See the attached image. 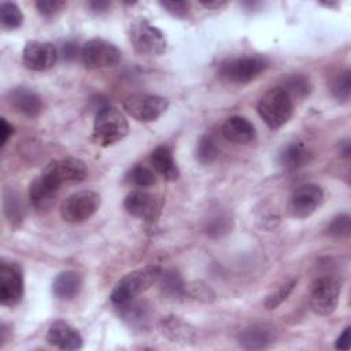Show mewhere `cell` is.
<instances>
[{
    "label": "cell",
    "mask_w": 351,
    "mask_h": 351,
    "mask_svg": "<svg viewBox=\"0 0 351 351\" xmlns=\"http://www.w3.org/2000/svg\"><path fill=\"white\" fill-rule=\"evenodd\" d=\"M162 269L158 265H147L125 274L114 287L110 298L115 307L137 299L148 291L160 277Z\"/></svg>",
    "instance_id": "obj_1"
},
{
    "label": "cell",
    "mask_w": 351,
    "mask_h": 351,
    "mask_svg": "<svg viewBox=\"0 0 351 351\" xmlns=\"http://www.w3.org/2000/svg\"><path fill=\"white\" fill-rule=\"evenodd\" d=\"M128 133L129 123L117 107L107 104L97 110L92 132V138L96 144L110 147L125 138Z\"/></svg>",
    "instance_id": "obj_2"
},
{
    "label": "cell",
    "mask_w": 351,
    "mask_h": 351,
    "mask_svg": "<svg viewBox=\"0 0 351 351\" xmlns=\"http://www.w3.org/2000/svg\"><path fill=\"white\" fill-rule=\"evenodd\" d=\"M258 114L270 129H280L293 114V101L285 89H269L258 101Z\"/></svg>",
    "instance_id": "obj_3"
},
{
    "label": "cell",
    "mask_w": 351,
    "mask_h": 351,
    "mask_svg": "<svg viewBox=\"0 0 351 351\" xmlns=\"http://www.w3.org/2000/svg\"><path fill=\"white\" fill-rule=\"evenodd\" d=\"M269 66V60L261 55H244L229 58L218 67V77L232 84H245L255 80Z\"/></svg>",
    "instance_id": "obj_4"
},
{
    "label": "cell",
    "mask_w": 351,
    "mask_h": 351,
    "mask_svg": "<svg viewBox=\"0 0 351 351\" xmlns=\"http://www.w3.org/2000/svg\"><path fill=\"white\" fill-rule=\"evenodd\" d=\"M129 40L136 52L147 56H159L167 48V40L163 32L144 19L130 25Z\"/></svg>",
    "instance_id": "obj_5"
},
{
    "label": "cell",
    "mask_w": 351,
    "mask_h": 351,
    "mask_svg": "<svg viewBox=\"0 0 351 351\" xmlns=\"http://www.w3.org/2000/svg\"><path fill=\"white\" fill-rule=\"evenodd\" d=\"M341 280L336 276L318 277L310 289V307L315 314L330 315L339 306Z\"/></svg>",
    "instance_id": "obj_6"
},
{
    "label": "cell",
    "mask_w": 351,
    "mask_h": 351,
    "mask_svg": "<svg viewBox=\"0 0 351 351\" xmlns=\"http://www.w3.org/2000/svg\"><path fill=\"white\" fill-rule=\"evenodd\" d=\"M100 195L95 191L84 189L71 193L60 206V217L70 223H80L89 219L100 207Z\"/></svg>",
    "instance_id": "obj_7"
},
{
    "label": "cell",
    "mask_w": 351,
    "mask_h": 351,
    "mask_svg": "<svg viewBox=\"0 0 351 351\" xmlns=\"http://www.w3.org/2000/svg\"><path fill=\"white\" fill-rule=\"evenodd\" d=\"M80 56L86 69L100 70L117 66L121 60V51L107 40L92 38L82 45Z\"/></svg>",
    "instance_id": "obj_8"
},
{
    "label": "cell",
    "mask_w": 351,
    "mask_h": 351,
    "mask_svg": "<svg viewBox=\"0 0 351 351\" xmlns=\"http://www.w3.org/2000/svg\"><path fill=\"white\" fill-rule=\"evenodd\" d=\"M169 100L152 93H133L123 100V110L140 122H152L166 112Z\"/></svg>",
    "instance_id": "obj_9"
},
{
    "label": "cell",
    "mask_w": 351,
    "mask_h": 351,
    "mask_svg": "<svg viewBox=\"0 0 351 351\" xmlns=\"http://www.w3.org/2000/svg\"><path fill=\"white\" fill-rule=\"evenodd\" d=\"M25 293L23 271L16 262L1 261L0 265V303L3 306L18 304Z\"/></svg>",
    "instance_id": "obj_10"
},
{
    "label": "cell",
    "mask_w": 351,
    "mask_h": 351,
    "mask_svg": "<svg viewBox=\"0 0 351 351\" xmlns=\"http://www.w3.org/2000/svg\"><path fill=\"white\" fill-rule=\"evenodd\" d=\"M86 174V166L81 159L64 158L48 163L43 170L41 177L52 185L60 188V185L64 182H80L85 180Z\"/></svg>",
    "instance_id": "obj_11"
},
{
    "label": "cell",
    "mask_w": 351,
    "mask_h": 351,
    "mask_svg": "<svg viewBox=\"0 0 351 351\" xmlns=\"http://www.w3.org/2000/svg\"><path fill=\"white\" fill-rule=\"evenodd\" d=\"M23 64L33 71H45L55 66L58 49L49 41H27L22 52Z\"/></svg>",
    "instance_id": "obj_12"
},
{
    "label": "cell",
    "mask_w": 351,
    "mask_h": 351,
    "mask_svg": "<svg viewBox=\"0 0 351 351\" xmlns=\"http://www.w3.org/2000/svg\"><path fill=\"white\" fill-rule=\"evenodd\" d=\"M324 202V191L317 184H306L298 188L289 199V211L296 218H307L315 213Z\"/></svg>",
    "instance_id": "obj_13"
},
{
    "label": "cell",
    "mask_w": 351,
    "mask_h": 351,
    "mask_svg": "<svg viewBox=\"0 0 351 351\" xmlns=\"http://www.w3.org/2000/svg\"><path fill=\"white\" fill-rule=\"evenodd\" d=\"M45 340L48 341V344L66 351L80 350L84 344L80 332L74 326L62 319H56L49 325L48 332L45 335Z\"/></svg>",
    "instance_id": "obj_14"
},
{
    "label": "cell",
    "mask_w": 351,
    "mask_h": 351,
    "mask_svg": "<svg viewBox=\"0 0 351 351\" xmlns=\"http://www.w3.org/2000/svg\"><path fill=\"white\" fill-rule=\"evenodd\" d=\"M123 206L130 215L144 221H154L160 210L156 197L145 191H132L128 193Z\"/></svg>",
    "instance_id": "obj_15"
},
{
    "label": "cell",
    "mask_w": 351,
    "mask_h": 351,
    "mask_svg": "<svg viewBox=\"0 0 351 351\" xmlns=\"http://www.w3.org/2000/svg\"><path fill=\"white\" fill-rule=\"evenodd\" d=\"M159 330L166 339H169L173 343L192 344L196 340L195 328L189 322L174 314L163 317L160 319Z\"/></svg>",
    "instance_id": "obj_16"
},
{
    "label": "cell",
    "mask_w": 351,
    "mask_h": 351,
    "mask_svg": "<svg viewBox=\"0 0 351 351\" xmlns=\"http://www.w3.org/2000/svg\"><path fill=\"white\" fill-rule=\"evenodd\" d=\"M8 103L19 114L29 118L38 117L44 108L41 96L37 92L23 86L14 88L12 90L8 92Z\"/></svg>",
    "instance_id": "obj_17"
},
{
    "label": "cell",
    "mask_w": 351,
    "mask_h": 351,
    "mask_svg": "<svg viewBox=\"0 0 351 351\" xmlns=\"http://www.w3.org/2000/svg\"><path fill=\"white\" fill-rule=\"evenodd\" d=\"M221 133L228 141L236 144H248L256 137V130L252 122L240 115L228 118L221 128Z\"/></svg>",
    "instance_id": "obj_18"
},
{
    "label": "cell",
    "mask_w": 351,
    "mask_h": 351,
    "mask_svg": "<svg viewBox=\"0 0 351 351\" xmlns=\"http://www.w3.org/2000/svg\"><path fill=\"white\" fill-rule=\"evenodd\" d=\"M276 339L273 328L262 324L251 325L239 335V344L244 350H262L269 347Z\"/></svg>",
    "instance_id": "obj_19"
},
{
    "label": "cell",
    "mask_w": 351,
    "mask_h": 351,
    "mask_svg": "<svg viewBox=\"0 0 351 351\" xmlns=\"http://www.w3.org/2000/svg\"><path fill=\"white\" fill-rule=\"evenodd\" d=\"M151 165L162 178L166 181H176L180 177L178 166L174 160L173 152L167 145H159L151 152Z\"/></svg>",
    "instance_id": "obj_20"
},
{
    "label": "cell",
    "mask_w": 351,
    "mask_h": 351,
    "mask_svg": "<svg viewBox=\"0 0 351 351\" xmlns=\"http://www.w3.org/2000/svg\"><path fill=\"white\" fill-rule=\"evenodd\" d=\"M151 306L147 302H141L137 299L128 302L122 306H118L121 317L133 328L145 329L151 322Z\"/></svg>",
    "instance_id": "obj_21"
},
{
    "label": "cell",
    "mask_w": 351,
    "mask_h": 351,
    "mask_svg": "<svg viewBox=\"0 0 351 351\" xmlns=\"http://www.w3.org/2000/svg\"><path fill=\"white\" fill-rule=\"evenodd\" d=\"M59 188L44 180L41 176L30 182L29 186V199L34 208L47 210L49 208L56 199Z\"/></svg>",
    "instance_id": "obj_22"
},
{
    "label": "cell",
    "mask_w": 351,
    "mask_h": 351,
    "mask_svg": "<svg viewBox=\"0 0 351 351\" xmlns=\"http://www.w3.org/2000/svg\"><path fill=\"white\" fill-rule=\"evenodd\" d=\"M82 287L81 276L74 270H66L59 273L52 284V292L58 299H71L78 295Z\"/></svg>",
    "instance_id": "obj_23"
},
{
    "label": "cell",
    "mask_w": 351,
    "mask_h": 351,
    "mask_svg": "<svg viewBox=\"0 0 351 351\" xmlns=\"http://www.w3.org/2000/svg\"><path fill=\"white\" fill-rule=\"evenodd\" d=\"M308 158H310V152L306 148V145L300 141H293L287 144L278 155L280 165L287 170H298L299 167L304 166L308 162Z\"/></svg>",
    "instance_id": "obj_24"
},
{
    "label": "cell",
    "mask_w": 351,
    "mask_h": 351,
    "mask_svg": "<svg viewBox=\"0 0 351 351\" xmlns=\"http://www.w3.org/2000/svg\"><path fill=\"white\" fill-rule=\"evenodd\" d=\"M160 292L169 299H181L185 298V287L181 274L176 270H166L160 273L159 277Z\"/></svg>",
    "instance_id": "obj_25"
},
{
    "label": "cell",
    "mask_w": 351,
    "mask_h": 351,
    "mask_svg": "<svg viewBox=\"0 0 351 351\" xmlns=\"http://www.w3.org/2000/svg\"><path fill=\"white\" fill-rule=\"evenodd\" d=\"M16 192L8 191L4 193V214L11 225H19L25 218V206Z\"/></svg>",
    "instance_id": "obj_26"
},
{
    "label": "cell",
    "mask_w": 351,
    "mask_h": 351,
    "mask_svg": "<svg viewBox=\"0 0 351 351\" xmlns=\"http://www.w3.org/2000/svg\"><path fill=\"white\" fill-rule=\"evenodd\" d=\"M281 88L285 89L292 99L293 97L303 99V97L308 96V93L311 90V84L306 75L292 74V75H287L284 78Z\"/></svg>",
    "instance_id": "obj_27"
},
{
    "label": "cell",
    "mask_w": 351,
    "mask_h": 351,
    "mask_svg": "<svg viewBox=\"0 0 351 351\" xmlns=\"http://www.w3.org/2000/svg\"><path fill=\"white\" fill-rule=\"evenodd\" d=\"M0 21L4 29L14 30L23 23V14L15 3L4 1L0 4Z\"/></svg>",
    "instance_id": "obj_28"
},
{
    "label": "cell",
    "mask_w": 351,
    "mask_h": 351,
    "mask_svg": "<svg viewBox=\"0 0 351 351\" xmlns=\"http://www.w3.org/2000/svg\"><path fill=\"white\" fill-rule=\"evenodd\" d=\"M204 230L211 237H221L232 230V218L225 213H215L206 221Z\"/></svg>",
    "instance_id": "obj_29"
},
{
    "label": "cell",
    "mask_w": 351,
    "mask_h": 351,
    "mask_svg": "<svg viewBox=\"0 0 351 351\" xmlns=\"http://www.w3.org/2000/svg\"><path fill=\"white\" fill-rule=\"evenodd\" d=\"M219 154L215 140L210 136H203L196 145V159L202 165H211Z\"/></svg>",
    "instance_id": "obj_30"
},
{
    "label": "cell",
    "mask_w": 351,
    "mask_h": 351,
    "mask_svg": "<svg viewBox=\"0 0 351 351\" xmlns=\"http://www.w3.org/2000/svg\"><path fill=\"white\" fill-rule=\"evenodd\" d=\"M126 180L132 185H136V186H140V188H147V186H151L156 182V176L147 166L136 165L126 174Z\"/></svg>",
    "instance_id": "obj_31"
},
{
    "label": "cell",
    "mask_w": 351,
    "mask_h": 351,
    "mask_svg": "<svg viewBox=\"0 0 351 351\" xmlns=\"http://www.w3.org/2000/svg\"><path fill=\"white\" fill-rule=\"evenodd\" d=\"M330 92L339 101H347L351 95V73L346 70L337 74L330 82Z\"/></svg>",
    "instance_id": "obj_32"
},
{
    "label": "cell",
    "mask_w": 351,
    "mask_h": 351,
    "mask_svg": "<svg viewBox=\"0 0 351 351\" xmlns=\"http://www.w3.org/2000/svg\"><path fill=\"white\" fill-rule=\"evenodd\" d=\"M326 233L332 237H347L351 233V218L348 214L336 215L326 226Z\"/></svg>",
    "instance_id": "obj_33"
},
{
    "label": "cell",
    "mask_w": 351,
    "mask_h": 351,
    "mask_svg": "<svg viewBox=\"0 0 351 351\" xmlns=\"http://www.w3.org/2000/svg\"><path fill=\"white\" fill-rule=\"evenodd\" d=\"M185 296H189L203 303H210L214 300L215 293L207 284L202 281H193L185 287Z\"/></svg>",
    "instance_id": "obj_34"
},
{
    "label": "cell",
    "mask_w": 351,
    "mask_h": 351,
    "mask_svg": "<svg viewBox=\"0 0 351 351\" xmlns=\"http://www.w3.org/2000/svg\"><path fill=\"white\" fill-rule=\"evenodd\" d=\"M296 280L292 278L291 281H287L285 284H282L277 291L271 292L266 299H265V307L267 310H274L277 308L284 300H287V298L291 295V292L293 291L295 285H296Z\"/></svg>",
    "instance_id": "obj_35"
},
{
    "label": "cell",
    "mask_w": 351,
    "mask_h": 351,
    "mask_svg": "<svg viewBox=\"0 0 351 351\" xmlns=\"http://www.w3.org/2000/svg\"><path fill=\"white\" fill-rule=\"evenodd\" d=\"M66 5L64 1H59V0H49V1H37L36 3V8L38 10V12L45 16V18H52L55 16L59 11H62V8Z\"/></svg>",
    "instance_id": "obj_36"
},
{
    "label": "cell",
    "mask_w": 351,
    "mask_h": 351,
    "mask_svg": "<svg viewBox=\"0 0 351 351\" xmlns=\"http://www.w3.org/2000/svg\"><path fill=\"white\" fill-rule=\"evenodd\" d=\"M160 5L173 16L184 18L188 15L189 11V3L186 1H162Z\"/></svg>",
    "instance_id": "obj_37"
},
{
    "label": "cell",
    "mask_w": 351,
    "mask_h": 351,
    "mask_svg": "<svg viewBox=\"0 0 351 351\" xmlns=\"http://www.w3.org/2000/svg\"><path fill=\"white\" fill-rule=\"evenodd\" d=\"M14 134V128L12 125H10L7 122L5 118H1L0 119V143H1V147H4L8 141V138Z\"/></svg>",
    "instance_id": "obj_38"
},
{
    "label": "cell",
    "mask_w": 351,
    "mask_h": 351,
    "mask_svg": "<svg viewBox=\"0 0 351 351\" xmlns=\"http://www.w3.org/2000/svg\"><path fill=\"white\" fill-rule=\"evenodd\" d=\"M350 344H351V340H350V326H347L343 333L337 337L336 343H335V347L337 350H343V351H347L350 348Z\"/></svg>",
    "instance_id": "obj_39"
},
{
    "label": "cell",
    "mask_w": 351,
    "mask_h": 351,
    "mask_svg": "<svg viewBox=\"0 0 351 351\" xmlns=\"http://www.w3.org/2000/svg\"><path fill=\"white\" fill-rule=\"evenodd\" d=\"M77 53L75 45L73 43H64V45L62 47V55L64 59H71L74 58Z\"/></svg>",
    "instance_id": "obj_40"
},
{
    "label": "cell",
    "mask_w": 351,
    "mask_h": 351,
    "mask_svg": "<svg viewBox=\"0 0 351 351\" xmlns=\"http://www.w3.org/2000/svg\"><path fill=\"white\" fill-rule=\"evenodd\" d=\"M88 5L93 12H104L110 7V3L108 1H90Z\"/></svg>",
    "instance_id": "obj_41"
},
{
    "label": "cell",
    "mask_w": 351,
    "mask_h": 351,
    "mask_svg": "<svg viewBox=\"0 0 351 351\" xmlns=\"http://www.w3.org/2000/svg\"><path fill=\"white\" fill-rule=\"evenodd\" d=\"M200 4L208 10H217V8H222L223 5H226V1H219V0H215V1H200Z\"/></svg>",
    "instance_id": "obj_42"
},
{
    "label": "cell",
    "mask_w": 351,
    "mask_h": 351,
    "mask_svg": "<svg viewBox=\"0 0 351 351\" xmlns=\"http://www.w3.org/2000/svg\"><path fill=\"white\" fill-rule=\"evenodd\" d=\"M340 154H341L344 158H350L351 148H350V143H348V141H341V143H340Z\"/></svg>",
    "instance_id": "obj_43"
}]
</instances>
